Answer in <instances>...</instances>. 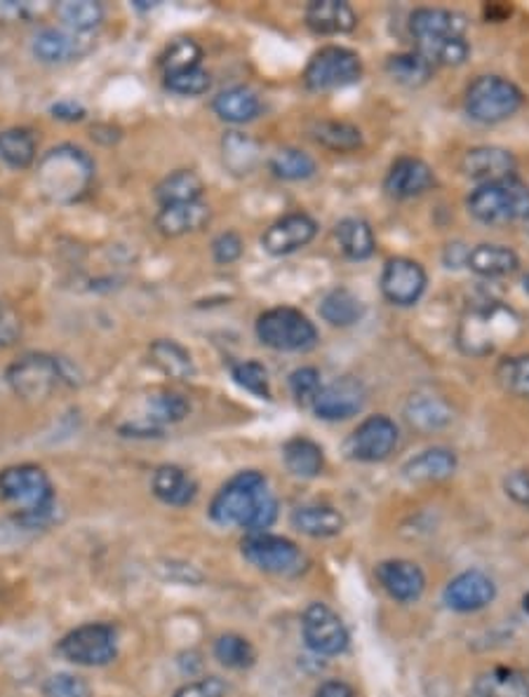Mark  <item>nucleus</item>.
<instances>
[{"instance_id":"1","label":"nucleus","mask_w":529,"mask_h":697,"mask_svg":"<svg viewBox=\"0 0 529 697\" xmlns=\"http://www.w3.org/2000/svg\"><path fill=\"white\" fill-rule=\"evenodd\" d=\"M210 517L219 527H241L247 533H264L278 517V500L268 491L262 473L243 469L217 491Z\"/></svg>"},{"instance_id":"2","label":"nucleus","mask_w":529,"mask_h":697,"mask_svg":"<svg viewBox=\"0 0 529 697\" xmlns=\"http://www.w3.org/2000/svg\"><path fill=\"white\" fill-rule=\"evenodd\" d=\"M520 318L499 301H485L466 310L456 329L459 351L471 357H487L520 334Z\"/></svg>"},{"instance_id":"3","label":"nucleus","mask_w":529,"mask_h":697,"mask_svg":"<svg viewBox=\"0 0 529 697\" xmlns=\"http://www.w3.org/2000/svg\"><path fill=\"white\" fill-rule=\"evenodd\" d=\"M0 500L16 510V521L43 527L55 508V489L38 465H12L0 473Z\"/></svg>"},{"instance_id":"4","label":"nucleus","mask_w":529,"mask_h":697,"mask_svg":"<svg viewBox=\"0 0 529 697\" xmlns=\"http://www.w3.org/2000/svg\"><path fill=\"white\" fill-rule=\"evenodd\" d=\"M95 177V165L80 148L59 146L38 163V186L43 196L55 202H74Z\"/></svg>"},{"instance_id":"5","label":"nucleus","mask_w":529,"mask_h":697,"mask_svg":"<svg viewBox=\"0 0 529 697\" xmlns=\"http://www.w3.org/2000/svg\"><path fill=\"white\" fill-rule=\"evenodd\" d=\"M469 212L487 225L529 221V186L518 177L477 186L466 200Z\"/></svg>"},{"instance_id":"6","label":"nucleus","mask_w":529,"mask_h":697,"mask_svg":"<svg viewBox=\"0 0 529 697\" xmlns=\"http://www.w3.org/2000/svg\"><path fill=\"white\" fill-rule=\"evenodd\" d=\"M254 331L266 347L278 353H306L318 343L316 324L293 306H278L262 312Z\"/></svg>"},{"instance_id":"7","label":"nucleus","mask_w":529,"mask_h":697,"mask_svg":"<svg viewBox=\"0 0 529 697\" xmlns=\"http://www.w3.org/2000/svg\"><path fill=\"white\" fill-rule=\"evenodd\" d=\"M522 101L525 97L516 82L502 76H481L469 85L464 107L466 113L477 120V123L494 125L516 115Z\"/></svg>"},{"instance_id":"8","label":"nucleus","mask_w":529,"mask_h":697,"mask_svg":"<svg viewBox=\"0 0 529 697\" xmlns=\"http://www.w3.org/2000/svg\"><path fill=\"white\" fill-rule=\"evenodd\" d=\"M5 378L16 397L31 399V402L49 397L59 386L71 380L62 359L43 353H29L12 362L5 372Z\"/></svg>"},{"instance_id":"9","label":"nucleus","mask_w":529,"mask_h":697,"mask_svg":"<svg viewBox=\"0 0 529 697\" xmlns=\"http://www.w3.org/2000/svg\"><path fill=\"white\" fill-rule=\"evenodd\" d=\"M363 78V62L349 47L328 45L306 64L304 82L311 92H332Z\"/></svg>"},{"instance_id":"10","label":"nucleus","mask_w":529,"mask_h":697,"mask_svg":"<svg viewBox=\"0 0 529 697\" xmlns=\"http://www.w3.org/2000/svg\"><path fill=\"white\" fill-rule=\"evenodd\" d=\"M59 653L80 667H107L118 655V632L107 622H88L59 641Z\"/></svg>"},{"instance_id":"11","label":"nucleus","mask_w":529,"mask_h":697,"mask_svg":"<svg viewBox=\"0 0 529 697\" xmlns=\"http://www.w3.org/2000/svg\"><path fill=\"white\" fill-rule=\"evenodd\" d=\"M243 556L254 566L271 575H295L304 568L301 550L283 535L250 533L243 540Z\"/></svg>"},{"instance_id":"12","label":"nucleus","mask_w":529,"mask_h":697,"mask_svg":"<svg viewBox=\"0 0 529 697\" xmlns=\"http://www.w3.org/2000/svg\"><path fill=\"white\" fill-rule=\"evenodd\" d=\"M466 16L445 8H419L409 16V31L419 45V55H429L438 45L464 38Z\"/></svg>"},{"instance_id":"13","label":"nucleus","mask_w":529,"mask_h":697,"mask_svg":"<svg viewBox=\"0 0 529 697\" xmlns=\"http://www.w3.org/2000/svg\"><path fill=\"white\" fill-rule=\"evenodd\" d=\"M400 440L398 425L388 416H370L357 425L346 442L349 458L361 463L386 461Z\"/></svg>"},{"instance_id":"14","label":"nucleus","mask_w":529,"mask_h":697,"mask_svg":"<svg viewBox=\"0 0 529 697\" xmlns=\"http://www.w3.org/2000/svg\"><path fill=\"white\" fill-rule=\"evenodd\" d=\"M304 641L318 655H341L349 649V630L328 604H311L301 618Z\"/></svg>"},{"instance_id":"15","label":"nucleus","mask_w":529,"mask_h":697,"mask_svg":"<svg viewBox=\"0 0 529 697\" xmlns=\"http://www.w3.org/2000/svg\"><path fill=\"white\" fill-rule=\"evenodd\" d=\"M367 405V390L357 378L341 376L322 386L313 399V411L322 421H346L361 413Z\"/></svg>"},{"instance_id":"16","label":"nucleus","mask_w":529,"mask_h":697,"mask_svg":"<svg viewBox=\"0 0 529 697\" xmlns=\"http://www.w3.org/2000/svg\"><path fill=\"white\" fill-rule=\"evenodd\" d=\"M379 285L386 301L407 308V306H415L421 299L426 285H429V277H426L423 266L417 264V261L396 256L386 261Z\"/></svg>"},{"instance_id":"17","label":"nucleus","mask_w":529,"mask_h":697,"mask_svg":"<svg viewBox=\"0 0 529 697\" xmlns=\"http://www.w3.org/2000/svg\"><path fill=\"white\" fill-rule=\"evenodd\" d=\"M497 599V585L487 573L471 568L445 587V604L456 613H475Z\"/></svg>"},{"instance_id":"18","label":"nucleus","mask_w":529,"mask_h":697,"mask_svg":"<svg viewBox=\"0 0 529 697\" xmlns=\"http://www.w3.org/2000/svg\"><path fill=\"white\" fill-rule=\"evenodd\" d=\"M316 233H318L316 219L304 212H295L268 225L262 235V247L271 256H287L309 245V242L316 237Z\"/></svg>"},{"instance_id":"19","label":"nucleus","mask_w":529,"mask_h":697,"mask_svg":"<svg viewBox=\"0 0 529 697\" xmlns=\"http://www.w3.org/2000/svg\"><path fill=\"white\" fill-rule=\"evenodd\" d=\"M516 155L502 146H475L466 151L462 158L464 177L477 181L481 186L516 177Z\"/></svg>"},{"instance_id":"20","label":"nucleus","mask_w":529,"mask_h":697,"mask_svg":"<svg viewBox=\"0 0 529 697\" xmlns=\"http://www.w3.org/2000/svg\"><path fill=\"white\" fill-rule=\"evenodd\" d=\"M433 184H436L433 169L423 161L412 158V155H405V158H398L394 165H390L384 188L390 198L409 200L426 193Z\"/></svg>"},{"instance_id":"21","label":"nucleus","mask_w":529,"mask_h":697,"mask_svg":"<svg viewBox=\"0 0 529 697\" xmlns=\"http://www.w3.org/2000/svg\"><path fill=\"white\" fill-rule=\"evenodd\" d=\"M377 578L382 587L388 591V597H394L396 601H403V604L417 601L426 589L423 571L415 562H407V560L382 562L377 566Z\"/></svg>"},{"instance_id":"22","label":"nucleus","mask_w":529,"mask_h":697,"mask_svg":"<svg viewBox=\"0 0 529 697\" xmlns=\"http://www.w3.org/2000/svg\"><path fill=\"white\" fill-rule=\"evenodd\" d=\"M82 38L85 36H78L74 31L41 29L31 41V49L43 64H66L90 49Z\"/></svg>"},{"instance_id":"23","label":"nucleus","mask_w":529,"mask_h":697,"mask_svg":"<svg viewBox=\"0 0 529 697\" xmlns=\"http://www.w3.org/2000/svg\"><path fill=\"white\" fill-rule=\"evenodd\" d=\"M306 26L318 36H339L357 26V14L344 0H313L306 8Z\"/></svg>"},{"instance_id":"24","label":"nucleus","mask_w":529,"mask_h":697,"mask_svg":"<svg viewBox=\"0 0 529 697\" xmlns=\"http://www.w3.org/2000/svg\"><path fill=\"white\" fill-rule=\"evenodd\" d=\"M212 219V209L208 202L196 200V202H181V204H167L161 207V212L156 217L158 231L167 237H181L186 233H196Z\"/></svg>"},{"instance_id":"25","label":"nucleus","mask_w":529,"mask_h":697,"mask_svg":"<svg viewBox=\"0 0 529 697\" xmlns=\"http://www.w3.org/2000/svg\"><path fill=\"white\" fill-rule=\"evenodd\" d=\"M452 409L433 392H415L405 405V421L419 432H438L452 423Z\"/></svg>"},{"instance_id":"26","label":"nucleus","mask_w":529,"mask_h":697,"mask_svg":"<svg viewBox=\"0 0 529 697\" xmlns=\"http://www.w3.org/2000/svg\"><path fill=\"white\" fill-rule=\"evenodd\" d=\"M153 496L173 508H186L198 496V484L179 465H161L151 479Z\"/></svg>"},{"instance_id":"27","label":"nucleus","mask_w":529,"mask_h":697,"mask_svg":"<svg viewBox=\"0 0 529 697\" xmlns=\"http://www.w3.org/2000/svg\"><path fill=\"white\" fill-rule=\"evenodd\" d=\"M456 473V456L454 451L433 446L421 451L419 456L409 458L403 465V477L412 484H431L442 482Z\"/></svg>"},{"instance_id":"28","label":"nucleus","mask_w":529,"mask_h":697,"mask_svg":"<svg viewBox=\"0 0 529 697\" xmlns=\"http://www.w3.org/2000/svg\"><path fill=\"white\" fill-rule=\"evenodd\" d=\"M466 266L475 275L487 277V280H494V277L514 275L518 270V266H520V258L510 247L489 245V242H483V245L469 250Z\"/></svg>"},{"instance_id":"29","label":"nucleus","mask_w":529,"mask_h":697,"mask_svg":"<svg viewBox=\"0 0 529 697\" xmlns=\"http://www.w3.org/2000/svg\"><path fill=\"white\" fill-rule=\"evenodd\" d=\"M293 527L309 538H334L344 531L346 521L330 505H301L293 512Z\"/></svg>"},{"instance_id":"30","label":"nucleus","mask_w":529,"mask_h":697,"mask_svg":"<svg viewBox=\"0 0 529 697\" xmlns=\"http://www.w3.org/2000/svg\"><path fill=\"white\" fill-rule=\"evenodd\" d=\"M212 109L221 120H227V123L243 125V123H250V120L260 115L262 101H260L257 92H252L250 87L238 85V87H231V90L219 92L214 97Z\"/></svg>"},{"instance_id":"31","label":"nucleus","mask_w":529,"mask_h":697,"mask_svg":"<svg viewBox=\"0 0 529 697\" xmlns=\"http://www.w3.org/2000/svg\"><path fill=\"white\" fill-rule=\"evenodd\" d=\"M334 237L339 242L341 254L351 261H367L374 252H377V240H374L370 223L357 217L339 221L334 229Z\"/></svg>"},{"instance_id":"32","label":"nucleus","mask_w":529,"mask_h":697,"mask_svg":"<svg viewBox=\"0 0 529 697\" xmlns=\"http://www.w3.org/2000/svg\"><path fill=\"white\" fill-rule=\"evenodd\" d=\"M469 697H529V682L516 670H492L475 678Z\"/></svg>"},{"instance_id":"33","label":"nucleus","mask_w":529,"mask_h":697,"mask_svg":"<svg viewBox=\"0 0 529 697\" xmlns=\"http://www.w3.org/2000/svg\"><path fill=\"white\" fill-rule=\"evenodd\" d=\"M151 362L173 380H191L196 376V364L191 353L177 341H153L151 343Z\"/></svg>"},{"instance_id":"34","label":"nucleus","mask_w":529,"mask_h":697,"mask_svg":"<svg viewBox=\"0 0 529 697\" xmlns=\"http://www.w3.org/2000/svg\"><path fill=\"white\" fill-rule=\"evenodd\" d=\"M283 461L285 467L295 477L301 479H313L322 473V465H326V456H322V449L309 440V438H293L283 446Z\"/></svg>"},{"instance_id":"35","label":"nucleus","mask_w":529,"mask_h":697,"mask_svg":"<svg viewBox=\"0 0 529 697\" xmlns=\"http://www.w3.org/2000/svg\"><path fill=\"white\" fill-rule=\"evenodd\" d=\"M365 316V303L351 289L337 287L322 296L320 318L332 327H353Z\"/></svg>"},{"instance_id":"36","label":"nucleus","mask_w":529,"mask_h":697,"mask_svg":"<svg viewBox=\"0 0 529 697\" xmlns=\"http://www.w3.org/2000/svg\"><path fill=\"white\" fill-rule=\"evenodd\" d=\"M260 144L252 136L243 132H229L221 142V155H224V165L229 167L235 177H247L260 165Z\"/></svg>"},{"instance_id":"37","label":"nucleus","mask_w":529,"mask_h":697,"mask_svg":"<svg viewBox=\"0 0 529 697\" xmlns=\"http://www.w3.org/2000/svg\"><path fill=\"white\" fill-rule=\"evenodd\" d=\"M313 142L337 153H349L363 146V134L344 120H316L309 130Z\"/></svg>"},{"instance_id":"38","label":"nucleus","mask_w":529,"mask_h":697,"mask_svg":"<svg viewBox=\"0 0 529 697\" xmlns=\"http://www.w3.org/2000/svg\"><path fill=\"white\" fill-rule=\"evenodd\" d=\"M205 184L191 169H179L175 174H169L158 186H156V200L161 207L167 204H181V202H196L202 200Z\"/></svg>"},{"instance_id":"39","label":"nucleus","mask_w":529,"mask_h":697,"mask_svg":"<svg viewBox=\"0 0 529 697\" xmlns=\"http://www.w3.org/2000/svg\"><path fill=\"white\" fill-rule=\"evenodd\" d=\"M386 74L405 87H421L431 80L433 64L419 52H403V55L388 57Z\"/></svg>"},{"instance_id":"40","label":"nucleus","mask_w":529,"mask_h":697,"mask_svg":"<svg viewBox=\"0 0 529 697\" xmlns=\"http://www.w3.org/2000/svg\"><path fill=\"white\" fill-rule=\"evenodd\" d=\"M62 22L78 36H88L104 22V5L95 0H66L57 8Z\"/></svg>"},{"instance_id":"41","label":"nucleus","mask_w":529,"mask_h":697,"mask_svg":"<svg viewBox=\"0 0 529 697\" xmlns=\"http://www.w3.org/2000/svg\"><path fill=\"white\" fill-rule=\"evenodd\" d=\"M0 161L12 169L31 167L36 161V139L22 128L0 132Z\"/></svg>"},{"instance_id":"42","label":"nucleus","mask_w":529,"mask_h":697,"mask_svg":"<svg viewBox=\"0 0 529 697\" xmlns=\"http://www.w3.org/2000/svg\"><path fill=\"white\" fill-rule=\"evenodd\" d=\"M271 172L285 181H304L316 174V161L299 148H280L271 155Z\"/></svg>"},{"instance_id":"43","label":"nucleus","mask_w":529,"mask_h":697,"mask_svg":"<svg viewBox=\"0 0 529 697\" xmlns=\"http://www.w3.org/2000/svg\"><path fill=\"white\" fill-rule=\"evenodd\" d=\"M189 411H191V405H189V399H186L184 395L163 390V392L151 395L146 423L161 430V425L184 421V418L189 416Z\"/></svg>"},{"instance_id":"44","label":"nucleus","mask_w":529,"mask_h":697,"mask_svg":"<svg viewBox=\"0 0 529 697\" xmlns=\"http://www.w3.org/2000/svg\"><path fill=\"white\" fill-rule=\"evenodd\" d=\"M497 383L504 392L529 399V355L504 357L497 364Z\"/></svg>"},{"instance_id":"45","label":"nucleus","mask_w":529,"mask_h":697,"mask_svg":"<svg viewBox=\"0 0 529 697\" xmlns=\"http://www.w3.org/2000/svg\"><path fill=\"white\" fill-rule=\"evenodd\" d=\"M214 657L229 670H247L257 660L252 643L241 634H224L214 641Z\"/></svg>"},{"instance_id":"46","label":"nucleus","mask_w":529,"mask_h":697,"mask_svg":"<svg viewBox=\"0 0 529 697\" xmlns=\"http://www.w3.org/2000/svg\"><path fill=\"white\" fill-rule=\"evenodd\" d=\"M200 62H202L200 45L191 38H177L173 45L167 47V52L161 59V66L167 76V74L189 71V68H198Z\"/></svg>"},{"instance_id":"47","label":"nucleus","mask_w":529,"mask_h":697,"mask_svg":"<svg viewBox=\"0 0 529 697\" xmlns=\"http://www.w3.org/2000/svg\"><path fill=\"white\" fill-rule=\"evenodd\" d=\"M231 376L238 383V386L245 388L247 392H252L254 397L260 399H271V380H268V372L262 362H238L231 367Z\"/></svg>"},{"instance_id":"48","label":"nucleus","mask_w":529,"mask_h":697,"mask_svg":"<svg viewBox=\"0 0 529 697\" xmlns=\"http://www.w3.org/2000/svg\"><path fill=\"white\" fill-rule=\"evenodd\" d=\"M165 85L169 92L181 95V97H200L210 90V74L205 71L202 66L198 68H189V71H179V74H167L165 76Z\"/></svg>"},{"instance_id":"49","label":"nucleus","mask_w":529,"mask_h":697,"mask_svg":"<svg viewBox=\"0 0 529 697\" xmlns=\"http://www.w3.org/2000/svg\"><path fill=\"white\" fill-rule=\"evenodd\" d=\"M320 388V372L316 367H299L289 374V390H293L299 405H313Z\"/></svg>"},{"instance_id":"50","label":"nucleus","mask_w":529,"mask_h":697,"mask_svg":"<svg viewBox=\"0 0 529 697\" xmlns=\"http://www.w3.org/2000/svg\"><path fill=\"white\" fill-rule=\"evenodd\" d=\"M45 697H92V690L85 678L76 674H55L49 676L43 686Z\"/></svg>"},{"instance_id":"51","label":"nucleus","mask_w":529,"mask_h":697,"mask_svg":"<svg viewBox=\"0 0 529 697\" xmlns=\"http://www.w3.org/2000/svg\"><path fill=\"white\" fill-rule=\"evenodd\" d=\"M212 256H214L217 264H221V266H229V264H233V261L241 258L243 256V240H241V235L233 233V231L217 235L214 242H212Z\"/></svg>"},{"instance_id":"52","label":"nucleus","mask_w":529,"mask_h":697,"mask_svg":"<svg viewBox=\"0 0 529 697\" xmlns=\"http://www.w3.org/2000/svg\"><path fill=\"white\" fill-rule=\"evenodd\" d=\"M22 336V320L16 316V310L0 301V351H8Z\"/></svg>"},{"instance_id":"53","label":"nucleus","mask_w":529,"mask_h":697,"mask_svg":"<svg viewBox=\"0 0 529 697\" xmlns=\"http://www.w3.org/2000/svg\"><path fill=\"white\" fill-rule=\"evenodd\" d=\"M227 684L221 682V678L217 676H205V678H198V682H191V684H184L175 697H224L227 695Z\"/></svg>"},{"instance_id":"54","label":"nucleus","mask_w":529,"mask_h":697,"mask_svg":"<svg viewBox=\"0 0 529 697\" xmlns=\"http://www.w3.org/2000/svg\"><path fill=\"white\" fill-rule=\"evenodd\" d=\"M504 486L510 498H514L518 505L529 508V473H525V469H516V473H510L506 477Z\"/></svg>"},{"instance_id":"55","label":"nucleus","mask_w":529,"mask_h":697,"mask_svg":"<svg viewBox=\"0 0 529 697\" xmlns=\"http://www.w3.org/2000/svg\"><path fill=\"white\" fill-rule=\"evenodd\" d=\"M38 8L33 3H16V0H0V22H26Z\"/></svg>"},{"instance_id":"56","label":"nucleus","mask_w":529,"mask_h":697,"mask_svg":"<svg viewBox=\"0 0 529 697\" xmlns=\"http://www.w3.org/2000/svg\"><path fill=\"white\" fill-rule=\"evenodd\" d=\"M313 697H355V690L346 682H339V678H332V682L320 684L316 688Z\"/></svg>"},{"instance_id":"57","label":"nucleus","mask_w":529,"mask_h":697,"mask_svg":"<svg viewBox=\"0 0 529 697\" xmlns=\"http://www.w3.org/2000/svg\"><path fill=\"white\" fill-rule=\"evenodd\" d=\"M53 115L66 120V123H76V120L85 118V109L76 101H59L53 107Z\"/></svg>"},{"instance_id":"58","label":"nucleus","mask_w":529,"mask_h":697,"mask_svg":"<svg viewBox=\"0 0 529 697\" xmlns=\"http://www.w3.org/2000/svg\"><path fill=\"white\" fill-rule=\"evenodd\" d=\"M464 245H450L448 252H445V264L450 268H459V266H466V256H469V250H462Z\"/></svg>"},{"instance_id":"59","label":"nucleus","mask_w":529,"mask_h":697,"mask_svg":"<svg viewBox=\"0 0 529 697\" xmlns=\"http://www.w3.org/2000/svg\"><path fill=\"white\" fill-rule=\"evenodd\" d=\"M485 14L489 16L492 22H502V20H506V16L510 14V8H506V5H497V3H492V5H487L485 8Z\"/></svg>"},{"instance_id":"60","label":"nucleus","mask_w":529,"mask_h":697,"mask_svg":"<svg viewBox=\"0 0 529 697\" xmlns=\"http://www.w3.org/2000/svg\"><path fill=\"white\" fill-rule=\"evenodd\" d=\"M522 287H525V291L529 294V273L525 275V280H522Z\"/></svg>"},{"instance_id":"61","label":"nucleus","mask_w":529,"mask_h":697,"mask_svg":"<svg viewBox=\"0 0 529 697\" xmlns=\"http://www.w3.org/2000/svg\"><path fill=\"white\" fill-rule=\"evenodd\" d=\"M522 606H525V611L529 613V591H527V597H525V601H522Z\"/></svg>"}]
</instances>
